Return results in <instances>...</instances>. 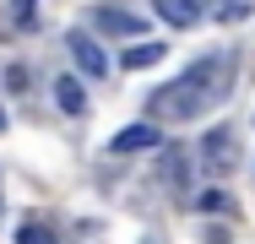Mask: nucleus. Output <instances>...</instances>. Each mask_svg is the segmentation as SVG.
<instances>
[{"mask_svg":"<svg viewBox=\"0 0 255 244\" xmlns=\"http://www.w3.org/2000/svg\"><path fill=\"white\" fill-rule=\"evenodd\" d=\"M228 76H234V60H228V54H212L201 65H190L179 82L157 87L147 109H152L157 125H185V120H196L201 109H212L217 98L228 93Z\"/></svg>","mask_w":255,"mask_h":244,"instance_id":"nucleus-1","label":"nucleus"},{"mask_svg":"<svg viewBox=\"0 0 255 244\" xmlns=\"http://www.w3.org/2000/svg\"><path fill=\"white\" fill-rule=\"evenodd\" d=\"M201 168H212V174H234L239 168V146H234L228 125H212L201 136Z\"/></svg>","mask_w":255,"mask_h":244,"instance_id":"nucleus-2","label":"nucleus"},{"mask_svg":"<svg viewBox=\"0 0 255 244\" xmlns=\"http://www.w3.org/2000/svg\"><path fill=\"white\" fill-rule=\"evenodd\" d=\"M93 22H98L103 33H120V38H141V16H130V11H120V5H98L93 11Z\"/></svg>","mask_w":255,"mask_h":244,"instance_id":"nucleus-3","label":"nucleus"},{"mask_svg":"<svg viewBox=\"0 0 255 244\" xmlns=\"http://www.w3.org/2000/svg\"><path fill=\"white\" fill-rule=\"evenodd\" d=\"M65 44H71V60H76V65H82L87 76H103V71H109V54H103V49L93 44L87 33H71Z\"/></svg>","mask_w":255,"mask_h":244,"instance_id":"nucleus-4","label":"nucleus"},{"mask_svg":"<svg viewBox=\"0 0 255 244\" xmlns=\"http://www.w3.org/2000/svg\"><path fill=\"white\" fill-rule=\"evenodd\" d=\"M152 11L168 22V27H190V22H201V0H152Z\"/></svg>","mask_w":255,"mask_h":244,"instance_id":"nucleus-5","label":"nucleus"},{"mask_svg":"<svg viewBox=\"0 0 255 244\" xmlns=\"http://www.w3.org/2000/svg\"><path fill=\"white\" fill-rule=\"evenodd\" d=\"M157 146V125H130V130H120L109 152H152Z\"/></svg>","mask_w":255,"mask_h":244,"instance_id":"nucleus-6","label":"nucleus"},{"mask_svg":"<svg viewBox=\"0 0 255 244\" xmlns=\"http://www.w3.org/2000/svg\"><path fill=\"white\" fill-rule=\"evenodd\" d=\"M16 244H60V234H54L49 217H27V223L16 228Z\"/></svg>","mask_w":255,"mask_h":244,"instance_id":"nucleus-7","label":"nucleus"},{"mask_svg":"<svg viewBox=\"0 0 255 244\" xmlns=\"http://www.w3.org/2000/svg\"><path fill=\"white\" fill-rule=\"evenodd\" d=\"M163 60V44H130L125 49V71H141V65H157Z\"/></svg>","mask_w":255,"mask_h":244,"instance_id":"nucleus-8","label":"nucleus"},{"mask_svg":"<svg viewBox=\"0 0 255 244\" xmlns=\"http://www.w3.org/2000/svg\"><path fill=\"white\" fill-rule=\"evenodd\" d=\"M54 98H60V109H65V114H82V109H87V93H82L71 76L60 82V93H54Z\"/></svg>","mask_w":255,"mask_h":244,"instance_id":"nucleus-9","label":"nucleus"},{"mask_svg":"<svg viewBox=\"0 0 255 244\" xmlns=\"http://www.w3.org/2000/svg\"><path fill=\"white\" fill-rule=\"evenodd\" d=\"M11 16H16V27H33L38 22V0H11Z\"/></svg>","mask_w":255,"mask_h":244,"instance_id":"nucleus-10","label":"nucleus"},{"mask_svg":"<svg viewBox=\"0 0 255 244\" xmlns=\"http://www.w3.org/2000/svg\"><path fill=\"white\" fill-rule=\"evenodd\" d=\"M201 212H234V201H228V195H217V190H212V195H201Z\"/></svg>","mask_w":255,"mask_h":244,"instance_id":"nucleus-11","label":"nucleus"},{"mask_svg":"<svg viewBox=\"0 0 255 244\" xmlns=\"http://www.w3.org/2000/svg\"><path fill=\"white\" fill-rule=\"evenodd\" d=\"M0 130H5V114H0Z\"/></svg>","mask_w":255,"mask_h":244,"instance_id":"nucleus-12","label":"nucleus"}]
</instances>
